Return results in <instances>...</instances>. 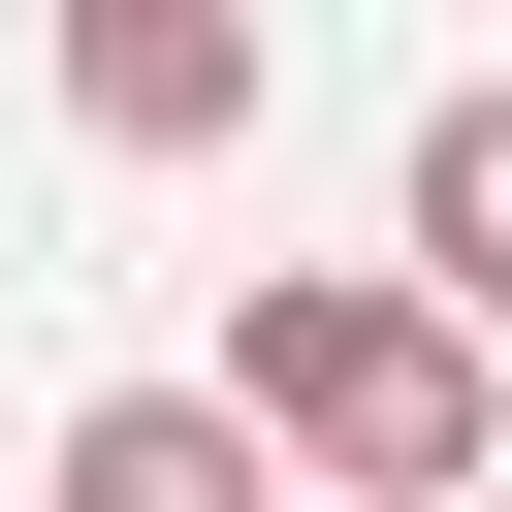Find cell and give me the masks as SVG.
<instances>
[{
	"instance_id": "obj_1",
	"label": "cell",
	"mask_w": 512,
	"mask_h": 512,
	"mask_svg": "<svg viewBox=\"0 0 512 512\" xmlns=\"http://www.w3.org/2000/svg\"><path fill=\"white\" fill-rule=\"evenodd\" d=\"M256 480H320V512H480V352L384 288V256H256V320H224V384H192Z\"/></svg>"
},
{
	"instance_id": "obj_2",
	"label": "cell",
	"mask_w": 512,
	"mask_h": 512,
	"mask_svg": "<svg viewBox=\"0 0 512 512\" xmlns=\"http://www.w3.org/2000/svg\"><path fill=\"white\" fill-rule=\"evenodd\" d=\"M64 128L96 160H224L256 128V0H64Z\"/></svg>"
},
{
	"instance_id": "obj_3",
	"label": "cell",
	"mask_w": 512,
	"mask_h": 512,
	"mask_svg": "<svg viewBox=\"0 0 512 512\" xmlns=\"http://www.w3.org/2000/svg\"><path fill=\"white\" fill-rule=\"evenodd\" d=\"M384 288H416L448 352L512 320V96H416V256H384Z\"/></svg>"
},
{
	"instance_id": "obj_4",
	"label": "cell",
	"mask_w": 512,
	"mask_h": 512,
	"mask_svg": "<svg viewBox=\"0 0 512 512\" xmlns=\"http://www.w3.org/2000/svg\"><path fill=\"white\" fill-rule=\"evenodd\" d=\"M32 512H288V480H256V448H224V416H192V384H96V416H64V480H32Z\"/></svg>"
}]
</instances>
